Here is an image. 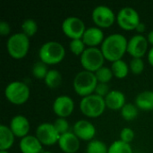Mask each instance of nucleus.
<instances>
[{
  "label": "nucleus",
  "mask_w": 153,
  "mask_h": 153,
  "mask_svg": "<svg viewBox=\"0 0 153 153\" xmlns=\"http://www.w3.org/2000/svg\"><path fill=\"white\" fill-rule=\"evenodd\" d=\"M127 39L120 33H113L105 38L100 49L106 60L115 62L122 59L127 52Z\"/></svg>",
  "instance_id": "obj_1"
},
{
  "label": "nucleus",
  "mask_w": 153,
  "mask_h": 153,
  "mask_svg": "<svg viewBox=\"0 0 153 153\" xmlns=\"http://www.w3.org/2000/svg\"><path fill=\"white\" fill-rule=\"evenodd\" d=\"M65 56V47L58 41L50 40L45 42L39 49V57L47 65L59 64Z\"/></svg>",
  "instance_id": "obj_2"
},
{
  "label": "nucleus",
  "mask_w": 153,
  "mask_h": 153,
  "mask_svg": "<svg viewBox=\"0 0 153 153\" xmlns=\"http://www.w3.org/2000/svg\"><path fill=\"white\" fill-rule=\"evenodd\" d=\"M98 83L95 73L86 70L77 73L73 81V86L75 93L82 98L93 94Z\"/></svg>",
  "instance_id": "obj_3"
},
{
  "label": "nucleus",
  "mask_w": 153,
  "mask_h": 153,
  "mask_svg": "<svg viewBox=\"0 0 153 153\" xmlns=\"http://www.w3.org/2000/svg\"><path fill=\"white\" fill-rule=\"evenodd\" d=\"M7 52L13 59H22L30 49V38L22 32L11 35L6 42Z\"/></svg>",
  "instance_id": "obj_4"
},
{
  "label": "nucleus",
  "mask_w": 153,
  "mask_h": 153,
  "mask_svg": "<svg viewBox=\"0 0 153 153\" xmlns=\"http://www.w3.org/2000/svg\"><path fill=\"white\" fill-rule=\"evenodd\" d=\"M106 108L105 99L95 93L82 98L80 101L81 112L90 118H97L100 117L104 113Z\"/></svg>",
  "instance_id": "obj_5"
},
{
  "label": "nucleus",
  "mask_w": 153,
  "mask_h": 153,
  "mask_svg": "<svg viewBox=\"0 0 153 153\" xmlns=\"http://www.w3.org/2000/svg\"><path fill=\"white\" fill-rule=\"evenodd\" d=\"M4 96L10 103L13 105H22L29 100L30 91L29 86L23 82L14 81L6 85Z\"/></svg>",
  "instance_id": "obj_6"
},
{
  "label": "nucleus",
  "mask_w": 153,
  "mask_h": 153,
  "mask_svg": "<svg viewBox=\"0 0 153 153\" xmlns=\"http://www.w3.org/2000/svg\"><path fill=\"white\" fill-rule=\"evenodd\" d=\"M105 57L100 48H87L80 56V62L84 70L96 73L104 65Z\"/></svg>",
  "instance_id": "obj_7"
},
{
  "label": "nucleus",
  "mask_w": 153,
  "mask_h": 153,
  "mask_svg": "<svg viewBox=\"0 0 153 153\" xmlns=\"http://www.w3.org/2000/svg\"><path fill=\"white\" fill-rule=\"evenodd\" d=\"M117 22L124 30H136L141 22L140 15L134 8L125 6L118 11L117 14Z\"/></svg>",
  "instance_id": "obj_8"
},
{
  "label": "nucleus",
  "mask_w": 153,
  "mask_h": 153,
  "mask_svg": "<svg viewBox=\"0 0 153 153\" xmlns=\"http://www.w3.org/2000/svg\"><path fill=\"white\" fill-rule=\"evenodd\" d=\"M61 29L63 33L72 40L82 39L87 28L84 22L79 17L69 16L63 21Z\"/></svg>",
  "instance_id": "obj_9"
},
{
  "label": "nucleus",
  "mask_w": 153,
  "mask_h": 153,
  "mask_svg": "<svg viewBox=\"0 0 153 153\" xmlns=\"http://www.w3.org/2000/svg\"><path fill=\"white\" fill-rule=\"evenodd\" d=\"M91 19L93 22L99 28H109L115 21H117V15L114 11L108 5H97L94 7L91 13Z\"/></svg>",
  "instance_id": "obj_10"
},
{
  "label": "nucleus",
  "mask_w": 153,
  "mask_h": 153,
  "mask_svg": "<svg viewBox=\"0 0 153 153\" xmlns=\"http://www.w3.org/2000/svg\"><path fill=\"white\" fill-rule=\"evenodd\" d=\"M36 137L45 146H52L58 143L60 138L59 133L51 123H42L36 129Z\"/></svg>",
  "instance_id": "obj_11"
},
{
  "label": "nucleus",
  "mask_w": 153,
  "mask_h": 153,
  "mask_svg": "<svg viewBox=\"0 0 153 153\" xmlns=\"http://www.w3.org/2000/svg\"><path fill=\"white\" fill-rule=\"evenodd\" d=\"M149 42L147 38L142 34H136L133 36L127 44V53L133 56V58H142L148 50Z\"/></svg>",
  "instance_id": "obj_12"
},
{
  "label": "nucleus",
  "mask_w": 153,
  "mask_h": 153,
  "mask_svg": "<svg viewBox=\"0 0 153 153\" xmlns=\"http://www.w3.org/2000/svg\"><path fill=\"white\" fill-rule=\"evenodd\" d=\"M52 108L57 117L66 118L74 110V101L70 96L61 95L55 99Z\"/></svg>",
  "instance_id": "obj_13"
},
{
  "label": "nucleus",
  "mask_w": 153,
  "mask_h": 153,
  "mask_svg": "<svg viewBox=\"0 0 153 153\" xmlns=\"http://www.w3.org/2000/svg\"><path fill=\"white\" fill-rule=\"evenodd\" d=\"M73 133L80 140L91 142L94 140L96 135V127L91 122L86 119H81L74 123L73 126Z\"/></svg>",
  "instance_id": "obj_14"
},
{
  "label": "nucleus",
  "mask_w": 153,
  "mask_h": 153,
  "mask_svg": "<svg viewBox=\"0 0 153 153\" xmlns=\"http://www.w3.org/2000/svg\"><path fill=\"white\" fill-rule=\"evenodd\" d=\"M10 129L18 138H23L29 135L30 125L29 119L22 115H16L12 117L10 121Z\"/></svg>",
  "instance_id": "obj_15"
},
{
  "label": "nucleus",
  "mask_w": 153,
  "mask_h": 153,
  "mask_svg": "<svg viewBox=\"0 0 153 153\" xmlns=\"http://www.w3.org/2000/svg\"><path fill=\"white\" fill-rule=\"evenodd\" d=\"M57 144L63 152L76 153L80 149V139L73 132H68L60 135Z\"/></svg>",
  "instance_id": "obj_16"
},
{
  "label": "nucleus",
  "mask_w": 153,
  "mask_h": 153,
  "mask_svg": "<svg viewBox=\"0 0 153 153\" xmlns=\"http://www.w3.org/2000/svg\"><path fill=\"white\" fill-rule=\"evenodd\" d=\"M82 41L88 48H97V46L101 45L105 39L103 30L97 27H89L86 29L82 38Z\"/></svg>",
  "instance_id": "obj_17"
},
{
  "label": "nucleus",
  "mask_w": 153,
  "mask_h": 153,
  "mask_svg": "<svg viewBox=\"0 0 153 153\" xmlns=\"http://www.w3.org/2000/svg\"><path fill=\"white\" fill-rule=\"evenodd\" d=\"M19 149L22 153H41L43 145L36 135H27L20 140Z\"/></svg>",
  "instance_id": "obj_18"
},
{
  "label": "nucleus",
  "mask_w": 153,
  "mask_h": 153,
  "mask_svg": "<svg viewBox=\"0 0 153 153\" xmlns=\"http://www.w3.org/2000/svg\"><path fill=\"white\" fill-rule=\"evenodd\" d=\"M108 108L111 110H121L126 103V96L124 92L117 90H112L104 98Z\"/></svg>",
  "instance_id": "obj_19"
},
{
  "label": "nucleus",
  "mask_w": 153,
  "mask_h": 153,
  "mask_svg": "<svg viewBox=\"0 0 153 153\" xmlns=\"http://www.w3.org/2000/svg\"><path fill=\"white\" fill-rule=\"evenodd\" d=\"M14 137L15 135L12 132L9 126L1 125L0 126V151H6L14 143Z\"/></svg>",
  "instance_id": "obj_20"
},
{
  "label": "nucleus",
  "mask_w": 153,
  "mask_h": 153,
  "mask_svg": "<svg viewBox=\"0 0 153 153\" xmlns=\"http://www.w3.org/2000/svg\"><path fill=\"white\" fill-rule=\"evenodd\" d=\"M135 105L139 109L153 111V91H144L140 92L135 98Z\"/></svg>",
  "instance_id": "obj_21"
},
{
  "label": "nucleus",
  "mask_w": 153,
  "mask_h": 153,
  "mask_svg": "<svg viewBox=\"0 0 153 153\" xmlns=\"http://www.w3.org/2000/svg\"><path fill=\"white\" fill-rule=\"evenodd\" d=\"M129 69H130V67H129L128 64L123 59L113 62L112 65H111V70L113 72V74L117 79L126 78L128 75Z\"/></svg>",
  "instance_id": "obj_22"
},
{
  "label": "nucleus",
  "mask_w": 153,
  "mask_h": 153,
  "mask_svg": "<svg viewBox=\"0 0 153 153\" xmlns=\"http://www.w3.org/2000/svg\"><path fill=\"white\" fill-rule=\"evenodd\" d=\"M45 84L50 89H56L62 82V74L56 69H50L44 79Z\"/></svg>",
  "instance_id": "obj_23"
},
{
  "label": "nucleus",
  "mask_w": 153,
  "mask_h": 153,
  "mask_svg": "<svg viewBox=\"0 0 153 153\" xmlns=\"http://www.w3.org/2000/svg\"><path fill=\"white\" fill-rule=\"evenodd\" d=\"M138 108L135 104L126 103L120 110L121 117L126 121H133L138 116Z\"/></svg>",
  "instance_id": "obj_24"
},
{
  "label": "nucleus",
  "mask_w": 153,
  "mask_h": 153,
  "mask_svg": "<svg viewBox=\"0 0 153 153\" xmlns=\"http://www.w3.org/2000/svg\"><path fill=\"white\" fill-rule=\"evenodd\" d=\"M108 153H134L130 143H126L121 140L113 142L108 147Z\"/></svg>",
  "instance_id": "obj_25"
},
{
  "label": "nucleus",
  "mask_w": 153,
  "mask_h": 153,
  "mask_svg": "<svg viewBox=\"0 0 153 153\" xmlns=\"http://www.w3.org/2000/svg\"><path fill=\"white\" fill-rule=\"evenodd\" d=\"M86 153H108V147L102 141L92 140L86 146Z\"/></svg>",
  "instance_id": "obj_26"
},
{
  "label": "nucleus",
  "mask_w": 153,
  "mask_h": 153,
  "mask_svg": "<svg viewBox=\"0 0 153 153\" xmlns=\"http://www.w3.org/2000/svg\"><path fill=\"white\" fill-rule=\"evenodd\" d=\"M22 32L27 37L30 38L34 36L38 31V23L34 19H26L22 23Z\"/></svg>",
  "instance_id": "obj_27"
},
{
  "label": "nucleus",
  "mask_w": 153,
  "mask_h": 153,
  "mask_svg": "<svg viewBox=\"0 0 153 153\" xmlns=\"http://www.w3.org/2000/svg\"><path fill=\"white\" fill-rule=\"evenodd\" d=\"M48 65L46 64H44L41 61H39L37 63H35L32 66L31 69V73L34 78L39 79V80H44L46 75L48 73Z\"/></svg>",
  "instance_id": "obj_28"
},
{
  "label": "nucleus",
  "mask_w": 153,
  "mask_h": 153,
  "mask_svg": "<svg viewBox=\"0 0 153 153\" xmlns=\"http://www.w3.org/2000/svg\"><path fill=\"white\" fill-rule=\"evenodd\" d=\"M95 75L97 77L98 82L101 83H108L114 76L111 68L107 66H102L101 68H100L95 73Z\"/></svg>",
  "instance_id": "obj_29"
},
{
  "label": "nucleus",
  "mask_w": 153,
  "mask_h": 153,
  "mask_svg": "<svg viewBox=\"0 0 153 153\" xmlns=\"http://www.w3.org/2000/svg\"><path fill=\"white\" fill-rule=\"evenodd\" d=\"M86 45L84 44V42L82 41V39H72L69 43V49L71 50V52L75 55V56H82V53L85 51L86 49Z\"/></svg>",
  "instance_id": "obj_30"
},
{
  "label": "nucleus",
  "mask_w": 153,
  "mask_h": 153,
  "mask_svg": "<svg viewBox=\"0 0 153 153\" xmlns=\"http://www.w3.org/2000/svg\"><path fill=\"white\" fill-rule=\"evenodd\" d=\"M130 71L134 74H140L144 69V61L143 58H133L129 64Z\"/></svg>",
  "instance_id": "obj_31"
},
{
  "label": "nucleus",
  "mask_w": 153,
  "mask_h": 153,
  "mask_svg": "<svg viewBox=\"0 0 153 153\" xmlns=\"http://www.w3.org/2000/svg\"><path fill=\"white\" fill-rule=\"evenodd\" d=\"M55 128L56 129V131L59 133V134H64L65 133H68L69 131V123L66 120V118H63V117H57L54 123H53Z\"/></svg>",
  "instance_id": "obj_32"
},
{
  "label": "nucleus",
  "mask_w": 153,
  "mask_h": 153,
  "mask_svg": "<svg viewBox=\"0 0 153 153\" xmlns=\"http://www.w3.org/2000/svg\"><path fill=\"white\" fill-rule=\"evenodd\" d=\"M119 136H120L119 140H121L126 143H130L134 139V132L130 127H125L121 130Z\"/></svg>",
  "instance_id": "obj_33"
},
{
  "label": "nucleus",
  "mask_w": 153,
  "mask_h": 153,
  "mask_svg": "<svg viewBox=\"0 0 153 153\" xmlns=\"http://www.w3.org/2000/svg\"><path fill=\"white\" fill-rule=\"evenodd\" d=\"M110 91V89H109V86L108 83H101V82H99L96 89H95V91L94 93L102 97V98H105Z\"/></svg>",
  "instance_id": "obj_34"
},
{
  "label": "nucleus",
  "mask_w": 153,
  "mask_h": 153,
  "mask_svg": "<svg viewBox=\"0 0 153 153\" xmlns=\"http://www.w3.org/2000/svg\"><path fill=\"white\" fill-rule=\"evenodd\" d=\"M11 31V27L8 22L5 21H1L0 22V34L2 36H7L10 34Z\"/></svg>",
  "instance_id": "obj_35"
},
{
  "label": "nucleus",
  "mask_w": 153,
  "mask_h": 153,
  "mask_svg": "<svg viewBox=\"0 0 153 153\" xmlns=\"http://www.w3.org/2000/svg\"><path fill=\"white\" fill-rule=\"evenodd\" d=\"M147 58H148V62L149 64L153 66V47L148 51V56H147Z\"/></svg>",
  "instance_id": "obj_36"
},
{
  "label": "nucleus",
  "mask_w": 153,
  "mask_h": 153,
  "mask_svg": "<svg viewBox=\"0 0 153 153\" xmlns=\"http://www.w3.org/2000/svg\"><path fill=\"white\" fill-rule=\"evenodd\" d=\"M145 30H146L145 24H144V23H143V22H141L139 23V25L137 26V28H136V31H137V32H139V34H141V33L144 32V31H145Z\"/></svg>",
  "instance_id": "obj_37"
},
{
  "label": "nucleus",
  "mask_w": 153,
  "mask_h": 153,
  "mask_svg": "<svg viewBox=\"0 0 153 153\" xmlns=\"http://www.w3.org/2000/svg\"><path fill=\"white\" fill-rule=\"evenodd\" d=\"M147 40H148L149 44L152 45L153 47V30H151V31L148 33V35H147Z\"/></svg>",
  "instance_id": "obj_38"
},
{
  "label": "nucleus",
  "mask_w": 153,
  "mask_h": 153,
  "mask_svg": "<svg viewBox=\"0 0 153 153\" xmlns=\"http://www.w3.org/2000/svg\"><path fill=\"white\" fill-rule=\"evenodd\" d=\"M41 153H53V152H48V151H43Z\"/></svg>",
  "instance_id": "obj_39"
},
{
  "label": "nucleus",
  "mask_w": 153,
  "mask_h": 153,
  "mask_svg": "<svg viewBox=\"0 0 153 153\" xmlns=\"http://www.w3.org/2000/svg\"><path fill=\"white\" fill-rule=\"evenodd\" d=\"M0 153H9L8 152H6V151H0Z\"/></svg>",
  "instance_id": "obj_40"
}]
</instances>
